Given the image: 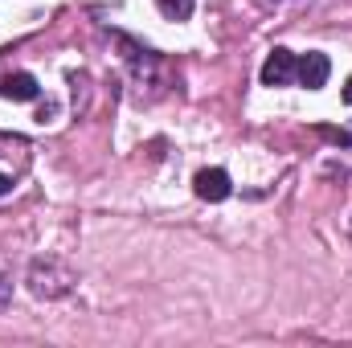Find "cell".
<instances>
[{
  "instance_id": "1",
  "label": "cell",
  "mask_w": 352,
  "mask_h": 348,
  "mask_svg": "<svg viewBox=\"0 0 352 348\" xmlns=\"http://www.w3.org/2000/svg\"><path fill=\"white\" fill-rule=\"evenodd\" d=\"M29 291L37 295V299H62V295H70L74 291V270L66 266L62 259H33L29 262Z\"/></svg>"
},
{
  "instance_id": "2",
  "label": "cell",
  "mask_w": 352,
  "mask_h": 348,
  "mask_svg": "<svg viewBox=\"0 0 352 348\" xmlns=\"http://www.w3.org/2000/svg\"><path fill=\"white\" fill-rule=\"evenodd\" d=\"M328 74H332V62H328V54H303V58H295V78H299V87L307 90H320L328 83Z\"/></svg>"
},
{
  "instance_id": "3",
  "label": "cell",
  "mask_w": 352,
  "mask_h": 348,
  "mask_svg": "<svg viewBox=\"0 0 352 348\" xmlns=\"http://www.w3.org/2000/svg\"><path fill=\"white\" fill-rule=\"evenodd\" d=\"M287 83H295V54L278 45L263 62V87H287Z\"/></svg>"
},
{
  "instance_id": "4",
  "label": "cell",
  "mask_w": 352,
  "mask_h": 348,
  "mask_svg": "<svg viewBox=\"0 0 352 348\" xmlns=\"http://www.w3.org/2000/svg\"><path fill=\"white\" fill-rule=\"evenodd\" d=\"M192 188H197L201 201H226V197L234 193V184H230V173H226V168H201V173L192 176Z\"/></svg>"
},
{
  "instance_id": "5",
  "label": "cell",
  "mask_w": 352,
  "mask_h": 348,
  "mask_svg": "<svg viewBox=\"0 0 352 348\" xmlns=\"http://www.w3.org/2000/svg\"><path fill=\"white\" fill-rule=\"evenodd\" d=\"M0 94L8 98V102H33L41 87H37V78L33 74H8L4 83H0Z\"/></svg>"
},
{
  "instance_id": "6",
  "label": "cell",
  "mask_w": 352,
  "mask_h": 348,
  "mask_svg": "<svg viewBox=\"0 0 352 348\" xmlns=\"http://www.w3.org/2000/svg\"><path fill=\"white\" fill-rule=\"evenodd\" d=\"M156 4H160V12L173 17V21H188V17H192V0H156Z\"/></svg>"
},
{
  "instance_id": "7",
  "label": "cell",
  "mask_w": 352,
  "mask_h": 348,
  "mask_svg": "<svg viewBox=\"0 0 352 348\" xmlns=\"http://www.w3.org/2000/svg\"><path fill=\"white\" fill-rule=\"evenodd\" d=\"M8 193H12V176L0 173V197H8Z\"/></svg>"
},
{
  "instance_id": "8",
  "label": "cell",
  "mask_w": 352,
  "mask_h": 348,
  "mask_svg": "<svg viewBox=\"0 0 352 348\" xmlns=\"http://www.w3.org/2000/svg\"><path fill=\"white\" fill-rule=\"evenodd\" d=\"M344 102H352V78L344 83Z\"/></svg>"
}]
</instances>
